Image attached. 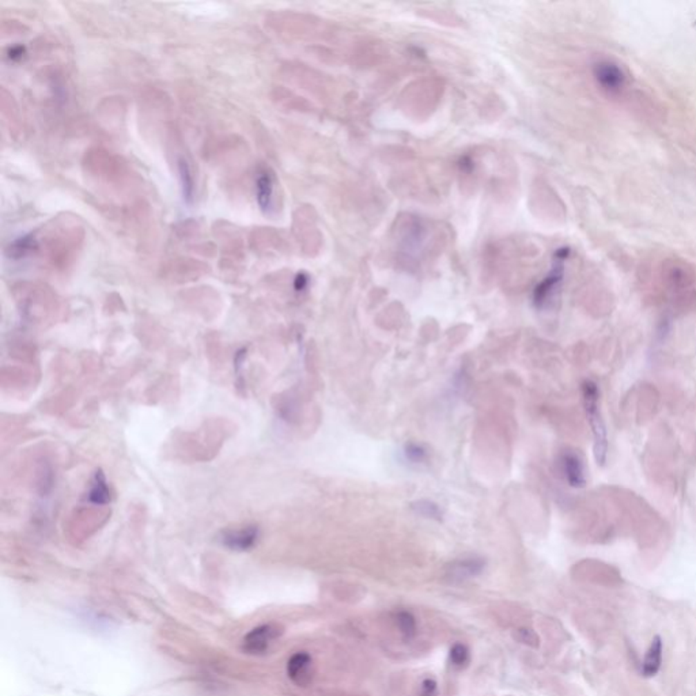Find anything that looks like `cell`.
<instances>
[{
  "instance_id": "8fae6325",
  "label": "cell",
  "mask_w": 696,
  "mask_h": 696,
  "mask_svg": "<svg viewBox=\"0 0 696 696\" xmlns=\"http://www.w3.org/2000/svg\"><path fill=\"white\" fill-rule=\"evenodd\" d=\"M272 191H274V188H272L271 177L268 174L263 173L257 181V199H258V205L263 209H268L271 207Z\"/></svg>"
},
{
  "instance_id": "4fadbf2b",
  "label": "cell",
  "mask_w": 696,
  "mask_h": 696,
  "mask_svg": "<svg viewBox=\"0 0 696 696\" xmlns=\"http://www.w3.org/2000/svg\"><path fill=\"white\" fill-rule=\"evenodd\" d=\"M396 623H397V627L400 630V632L403 634L404 639H411L413 638L415 632H416V621H415V617L407 612V611H402L399 612L397 616H396Z\"/></svg>"
},
{
  "instance_id": "e0dca14e",
  "label": "cell",
  "mask_w": 696,
  "mask_h": 696,
  "mask_svg": "<svg viewBox=\"0 0 696 696\" xmlns=\"http://www.w3.org/2000/svg\"><path fill=\"white\" fill-rule=\"evenodd\" d=\"M517 639L525 645H529V646H538V637L533 632L532 630H527V628H521L517 631Z\"/></svg>"
},
{
  "instance_id": "ba28073f",
  "label": "cell",
  "mask_w": 696,
  "mask_h": 696,
  "mask_svg": "<svg viewBox=\"0 0 696 696\" xmlns=\"http://www.w3.org/2000/svg\"><path fill=\"white\" fill-rule=\"evenodd\" d=\"M662 662V639L657 635L653 638L650 648L646 653L643 665H642V673L646 677H652L657 675V672L661 668Z\"/></svg>"
},
{
  "instance_id": "9a60e30c",
  "label": "cell",
  "mask_w": 696,
  "mask_h": 696,
  "mask_svg": "<svg viewBox=\"0 0 696 696\" xmlns=\"http://www.w3.org/2000/svg\"><path fill=\"white\" fill-rule=\"evenodd\" d=\"M404 454L406 457L415 462V464H419V462H423L426 458H427V453H426V449L417 444H408L404 449Z\"/></svg>"
},
{
  "instance_id": "30bf717a",
  "label": "cell",
  "mask_w": 696,
  "mask_h": 696,
  "mask_svg": "<svg viewBox=\"0 0 696 696\" xmlns=\"http://www.w3.org/2000/svg\"><path fill=\"white\" fill-rule=\"evenodd\" d=\"M109 489L106 486L105 476L101 472L95 473L93 486L88 492V500L95 505H106L109 502Z\"/></svg>"
},
{
  "instance_id": "3957f363",
  "label": "cell",
  "mask_w": 696,
  "mask_h": 696,
  "mask_svg": "<svg viewBox=\"0 0 696 696\" xmlns=\"http://www.w3.org/2000/svg\"><path fill=\"white\" fill-rule=\"evenodd\" d=\"M287 675L292 683L299 687H305L312 681L313 670H312V657L299 652L292 655L287 662Z\"/></svg>"
},
{
  "instance_id": "7c38bea8",
  "label": "cell",
  "mask_w": 696,
  "mask_h": 696,
  "mask_svg": "<svg viewBox=\"0 0 696 696\" xmlns=\"http://www.w3.org/2000/svg\"><path fill=\"white\" fill-rule=\"evenodd\" d=\"M412 510L424 518H431V520H437V521H441V518H442L441 509L438 507L437 503H434L431 500H426V499L416 500L412 503Z\"/></svg>"
},
{
  "instance_id": "52a82bcc",
  "label": "cell",
  "mask_w": 696,
  "mask_h": 696,
  "mask_svg": "<svg viewBox=\"0 0 696 696\" xmlns=\"http://www.w3.org/2000/svg\"><path fill=\"white\" fill-rule=\"evenodd\" d=\"M485 561L480 558H467L453 563L451 567V575L453 579H467L476 576L483 572Z\"/></svg>"
},
{
  "instance_id": "2e32d148",
  "label": "cell",
  "mask_w": 696,
  "mask_h": 696,
  "mask_svg": "<svg viewBox=\"0 0 696 696\" xmlns=\"http://www.w3.org/2000/svg\"><path fill=\"white\" fill-rule=\"evenodd\" d=\"M180 173H181V178H182V185H184V195L187 199H191L192 191H194V182H192L191 173H189L187 162H184V161L180 162Z\"/></svg>"
},
{
  "instance_id": "9c48e42d",
  "label": "cell",
  "mask_w": 696,
  "mask_h": 696,
  "mask_svg": "<svg viewBox=\"0 0 696 696\" xmlns=\"http://www.w3.org/2000/svg\"><path fill=\"white\" fill-rule=\"evenodd\" d=\"M562 279V267H556L547 279H544L538 286L536 287V291H534V302L537 306L543 305L548 297L552 294L554 288L558 286V283L561 282Z\"/></svg>"
},
{
  "instance_id": "277c9868",
  "label": "cell",
  "mask_w": 696,
  "mask_h": 696,
  "mask_svg": "<svg viewBox=\"0 0 696 696\" xmlns=\"http://www.w3.org/2000/svg\"><path fill=\"white\" fill-rule=\"evenodd\" d=\"M594 75L601 88L608 93H617L621 90L626 82L623 71L611 62H601L594 68Z\"/></svg>"
},
{
  "instance_id": "5bb4252c",
  "label": "cell",
  "mask_w": 696,
  "mask_h": 696,
  "mask_svg": "<svg viewBox=\"0 0 696 696\" xmlns=\"http://www.w3.org/2000/svg\"><path fill=\"white\" fill-rule=\"evenodd\" d=\"M468 661H469V652H468V649H467L464 645L457 643V645H454V646L451 648V665L461 668V666L467 665V664H468Z\"/></svg>"
},
{
  "instance_id": "ac0fdd59",
  "label": "cell",
  "mask_w": 696,
  "mask_h": 696,
  "mask_svg": "<svg viewBox=\"0 0 696 696\" xmlns=\"http://www.w3.org/2000/svg\"><path fill=\"white\" fill-rule=\"evenodd\" d=\"M435 691H437V683L434 680H424L423 684H422V695L423 696H434L435 695Z\"/></svg>"
},
{
  "instance_id": "7a4b0ae2",
  "label": "cell",
  "mask_w": 696,
  "mask_h": 696,
  "mask_svg": "<svg viewBox=\"0 0 696 696\" xmlns=\"http://www.w3.org/2000/svg\"><path fill=\"white\" fill-rule=\"evenodd\" d=\"M281 631L271 624H264L249 631L244 638L243 649L247 655H263L270 645L279 637Z\"/></svg>"
},
{
  "instance_id": "d6986e66",
  "label": "cell",
  "mask_w": 696,
  "mask_h": 696,
  "mask_svg": "<svg viewBox=\"0 0 696 696\" xmlns=\"http://www.w3.org/2000/svg\"><path fill=\"white\" fill-rule=\"evenodd\" d=\"M306 286V279L303 276H298V281H297V290H302L303 287Z\"/></svg>"
},
{
  "instance_id": "8992f818",
  "label": "cell",
  "mask_w": 696,
  "mask_h": 696,
  "mask_svg": "<svg viewBox=\"0 0 696 696\" xmlns=\"http://www.w3.org/2000/svg\"><path fill=\"white\" fill-rule=\"evenodd\" d=\"M257 536H258V531L256 528L247 527L241 531L227 533L223 538V543L232 549L245 551L254 545Z\"/></svg>"
},
{
  "instance_id": "5b68a950",
  "label": "cell",
  "mask_w": 696,
  "mask_h": 696,
  "mask_svg": "<svg viewBox=\"0 0 696 696\" xmlns=\"http://www.w3.org/2000/svg\"><path fill=\"white\" fill-rule=\"evenodd\" d=\"M561 462H562V469H563V473H565L567 483L575 489L583 487L586 483V476H585L583 464L579 460V457L572 451H566V453H563Z\"/></svg>"
},
{
  "instance_id": "6da1fadb",
  "label": "cell",
  "mask_w": 696,
  "mask_h": 696,
  "mask_svg": "<svg viewBox=\"0 0 696 696\" xmlns=\"http://www.w3.org/2000/svg\"><path fill=\"white\" fill-rule=\"evenodd\" d=\"M583 406L594 437V458L599 465H604L607 461L608 440L607 430L601 413L599 410V389L592 381H585L582 385Z\"/></svg>"
}]
</instances>
